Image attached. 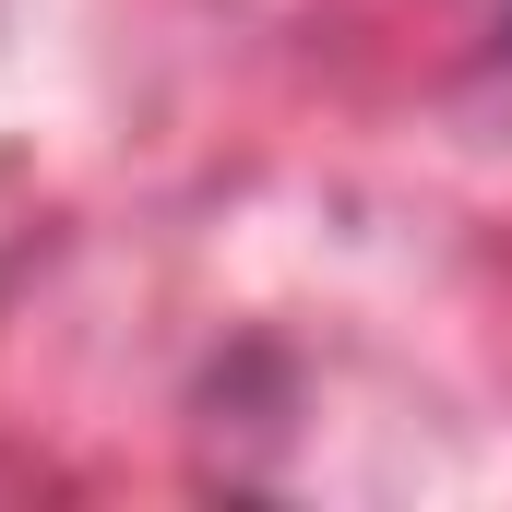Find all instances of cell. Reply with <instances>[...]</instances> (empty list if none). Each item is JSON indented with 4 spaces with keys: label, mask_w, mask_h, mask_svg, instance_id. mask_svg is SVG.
I'll list each match as a JSON object with an SVG mask.
<instances>
[{
    "label": "cell",
    "mask_w": 512,
    "mask_h": 512,
    "mask_svg": "<svg viewBox=\"0 0 512 512\" xmlns=\"http://www.w3.org/2000/svg\"><path fill=\"white\" fill-rule=\"evenodd\" d=\"M501 36H512V12H501Z\"/></svg>",
    "instance_id": "1"
}]
</instances>
